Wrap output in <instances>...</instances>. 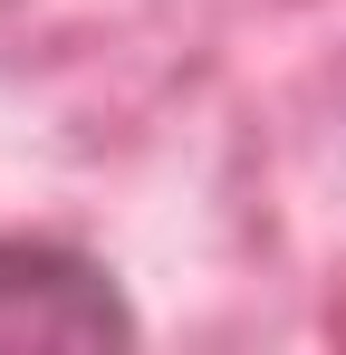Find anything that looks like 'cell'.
<instances>
[{"label":"cell","instance_id":"obj_1","mask_svg":"<svg viewBox=\"0 0 346 355\" xmlns=\"http://www.w3.org/2000/svg\"><path fill=\"white\" fill-rule=\"evenodd\" d=\"M135 307L106 279V259L39 231H0V355L29 346H125Z\"/></svg>","mask_w":346,"mask_h":355}]
</instances>
